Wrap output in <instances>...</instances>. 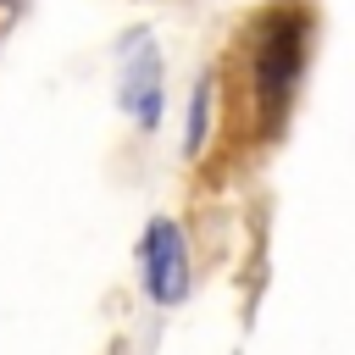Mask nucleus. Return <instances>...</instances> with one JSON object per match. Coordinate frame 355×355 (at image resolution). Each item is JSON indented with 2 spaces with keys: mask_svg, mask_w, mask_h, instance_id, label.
Instances as JSON below:
<instances>
[{
  "mask_svg": "<svg viewBox=\"0 0 355 355\" xmlns=\"http://www.w3.org/2000/svg\"><path fill=\"white\" fill-rule=\"evenodd\" d=\"M300 22L294 17H277L272 33H266V50H261V94L266 100H283L294 72H300Z\"/></svg>",
  "mask_w": 355,
  "mask_h": 355,
  "instance_id": "obj_1",
  "label": "nucleus"
},
{
  "mask_svg": "<svg viewBox=\"0 0 355 355\" xmlns=\"http://www.w3.org/2000/svg\"><path fill=\"white\" fill-rule=\"evenodd\" d=\"M144 255H150V288H155V300H178L183 294V239H178V227L155 222Z\"/></svg>",
  "mask_w": 355,
  "mask_h": 355,
  "instance_id": "obj_2",
  "label": "nucleus"
}]
</instances>
